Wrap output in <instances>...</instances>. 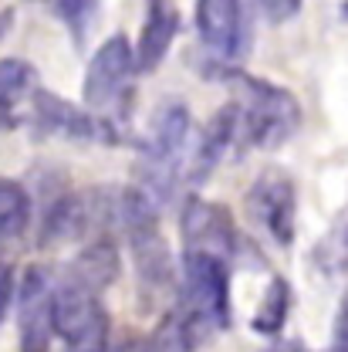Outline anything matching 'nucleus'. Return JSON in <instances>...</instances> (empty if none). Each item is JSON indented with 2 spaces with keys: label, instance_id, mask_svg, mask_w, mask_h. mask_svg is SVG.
<instances>
[{
  "label": "nucleus",
  "instance_id": "obj_1",
  "mask_svg": "<svg viewBox=\"0 0 348 352\" xmlns=\"http://www.w3.org/2000/svg\"><path fill=\"white\" fill-rule=\"evenodd\" d=\"M189 135L193 119L179 102L159 105L146 126V135L139 142V190L152 197L159 207L173 197L179 176L186 173Z\"/></svg>",
  "mask_w": 348,
  "mask_h": 352
},
{
  "label": "nucleus",
  "instance_id": "obj_2",
  "mask_svg": "<svg viewBox=\"0 0 348 352\" xmlns=\"http://www.w3.org/2000/svg\"><path fill=\"white\" fill-rule=\"evenodd\" d=\"M237 112L244 146H281L301 126V109L291 91L257 82L251 75H237Z\"/></svg>",
  "mask_w": 348,
  "mask_h": 352
},
{
  "label": "nucleus",
  "instance_id": "obj_3",
  "mask_svg": "<svg viewBox=\"0 0 348 352\" xmlns=\"http://www.w3.org/2000/svg\"><path fill=\"white\" fill-rule=\"evenodd\" d=\"M183 311L200 332L230 325V274L227 258L210 251H186L183 258Z\"/></svg>",
  "mask_w": 348,
  "mask_h": 352
},
{
  "label": "nucleus",
  "instance_id": "obj_4",
  "mask_svg": "<svg viewBox=\"0 0 348 352\" xmlns=\"http://www.w3.org/2000/svg\"><path fill=\"white\" fill-rule=\"evenodd\" d=\"M132 75H135V47L122 34L108 38L95 51V58L88 61L85 82H82L85 105L95 112L112 109L126 95V85H129Z\"/></svg>",
  "mask_w": 348,
  "mask_h": 352
},
{
  "label": "nucleus",
  "instance_id": "obj_5",
  "mask_svg": "<svg viewBox=\"0 0 348 352\" xmlns=\"http://www.w3.org/2000/svg\"><path fill=\"white\" fill-rule=\"evenodd\" d=\"M247 214L274 244H291L294 220H298V197L294 183L277 170H267L247 190Z\"/></svg>",
  "mask_w": 348,
  "mask_h": 352
},
{
  "label": "nucleus",
  "instance_id": "obj_6",
  "mask_svg": "<svg viewBox=\"0 0 348 352\" xmlns=\"http://www.w3.org/2000/svg\"><path fill=\"white\" fill-rule=\"evenodd\" d=\"M21 352H51L54 339V281L44 267H31L17 288Z\"/></svg>",
  "mask_w": 348,
  "mask_h": 352
},
{
  "label": "nucleus",
  "instance_id": "obj_7",
  "mask_svg": "<svg viewBox=\"0 0 348 352\" xmlns=\"http://www.w3.org/2000/svg\"><path fill=\"white\" fill-rule=\"evenodd\" d=\"M105 332H108V315L95 292L75 288L68 281L54 285V336L65 346L78 339H91V336H105Z\"/></svg>",
  "mask_w": 348,
  "mask_h": 352
},
{
  "label": "nucleus",
  "instance_id": "obj_8",
  "mask_svg": "<svg viewBox=\"0 0 348 352\" xmlns=\"http://www.w3.org/2000/svg\"><path fill=\"white\" fill-rule=\"evenodd\" d=\"M179 230H183L186 251H210V254H220V258H227V261H230L233 251H237L233 220L227 217V210H220L217 204H210V200L193 197V200L183 207Z\"/></svg>",
  "mask_w": 348,
  "mask_h": 352
},
{
  "label": "nucleus",
  "instance_id": "obj_9",
  "mask_svg": "<svg viewBox=\"0 0 348 352\" xmlns=\"http://www.w3.org/2000/svg\"><path fill=\"white\" fill-rule=\"evenodd\" d=\"M196 28L203 44L220 58H240L251 41V28L240 0H200Z\"/></svg>",
  "mask_w": 348,
  "mask_h": 352
},
{
  "label": "nucleus",
  "instance_id": "obj_10",
  "mask_svg": "<svg viewBox=\"0 0 348 352\" xmlns=\"http://www.w3.org/2000/svg\"><path fill=\"white\" fill-rule=\"evenodd\" d=\"M179 31V14H176L173 0H149L146 7V24L135 44V72L149 75L163 65V58L170 54L173 38Z\"/></svg>",
  "mask_w": 348,
  "mask_h": 352
},
{
  "label": "nucleus",
  "instance_id": "obj_11",
  "mask_svg": "<svg viewBox=\"0 0 348 352\" xmlns=\"http://www.w3.org/2000/svg\"><path fill=\"white\" fill-rule=\"evenodd\" d=\"M34 116L47 132H58V135H71V139H112L108 126L95 116L82 112L78 105L58 98V95H47V91H34Z\"/></svg>",
  "mask_w": 348,
  "mask_h": 352
},
{
  "label": "nucleus",
  "instance_id": "obj_12",
  "mask_svg": "<svg viewBox=\"0 0 348 352\" xmlns=\"http://www.w3.org/2000/svg\"><path fill=\"white\" fill-rule=\"evenodd\" d=\"M119 278V251L112 241H91L85 251L71 261V267L65 271V281L85 292H102Z\"/></svg>",
  "mask_w": 348,
  "mask_h": 352
},
{
  "label": "nucleus",
  "instance_id": "obj_13",
  "mask_svg": "<svg viewBox=\"0 0 348 352\" xmlns=\"http://www.w3.org/2000/svg\"><path fill=\"white\" fill-rule=\"evenodd\" d=\"M196 336H200V329L193 325V318L183 308H176L159 318V325L142 342V352H193Z\"/></svg>",
  "mask_w": 348,
  "mask_h": 352
},
{
  "label": "nucleus",
  "instance_id": "obj_14",
  "mask_svg": "<svg viewBox=\"0 0 348 352\" xmlns=\"http://www.w3.org/2000/svg\"><path fill=\"white\" fill-rule=\"evenodd\" d=\"M31 223V197L21 183L0 179V241H14Z\"/></svg>",
  "mask_w": 348,
  "mask_h": 352
},
{
  "label": "nucleus",
  "instance_id": "obj_15",
  "mask_svg": "<svg viewBox=\"0 0 348 352\" xmlns=\"http://www.w3.org/2000/svg\"><path fill=\"white\" fill-rule=\"evenodd\" d=\"M34 88V68L21 58H3L0 61V116L10 112L21 98H27Z\"/></svg>",
  "mask_w": 348,
  "mask_h": 352
},
{
  "label": "nucleus",
  "instance_id": "obj_16",
  "mask_svg": "<svg viewBox=\"0 0 348 352\" xmlns=\"http://www.w3.org/2000/svg\"><path fill=\"white\" fill-rule=\"evenodd\" d=\"M288 302H291L288 285H284V281H270V288H267L264 302L257 305V315H254V329H257V332H264V336H274V332L284 325Z\"/></svg>",
  "mask_w": 348,
  "mask_h": 352
},
{
  "label": "nucleus",
  "instance_id": "obj_17",
  "mask_svg": "<svg viewBox=\"0 0 348 352\" xmlns=\"http://www.w3.org/2000/svg\"><path fill=\"white\" fill-rule=\"evenodd\" d=\"M54 7H58V14H61V21L68 24V28H82L88 21V14H91V7H95V0H54Z\"/></svg>",
  "mask_w": 348,
  "mask_h": 352
},
{
  "label": "nucleus",
  "instance_id": "obj_18",
  "mask_svg": "<svg viewBox=\"0 0 348 352\" xmlns=\"http://www.w3.org/2000/svg\"><path fill=\"white\" fill-rule=\"evenodd\" d=\"M257 3H261L264 17L270 24H284V21H291L301 10V0H257Z\"/></svg>",
  "mask_w": 348,
  "mask_h": 352
},
{
  "label": "nucleus",
  "instance_id": "obj_19",
  "mask_svg": "<svg viewBox=\"0 0 348 352\" xmlns=\"http://www.w3.org/2000/svg\"><path fill=\"white\" fill-rule=\"evenodd\" d=\"M332 352H348V295L342 308H338V318H335V346Z\"/></svg>",
  "mask_w": 348,
  "mask_h": 352
},
{
  "label": "nucleus",
  "instance_id": "obj_20",
  "mask_svg": "<svg viewBox=\"0 0 348 352\" xmlns=\"http://www.w3.org/2000/svg\"><path fill=\"white\" fill-rule=\"evenodd\" d=\"M10 302H14V274H10V267L0 264V322H3Z\"/></svg>",
  "mask_w": 348,
  "mask_h": 352
},
{
  "label": "nucleus",
  "instance_id": "obj_21",
  "mask_svg": "<svg viewBox=\"0 0 348 352\" xmlns=\"http://www.w3.org/2000/svg\"><path fill=\"white\" fill-rule=\"evenodd\" d=\"M108 352H142V342H135V339H122V342L108 346Z\"/></svg>",
  "mask_w": 348,
  "mask_h": 352
},
{
  "label": "nucleus",
  "instance_id": "obj_22",
  "mask_svg": "<svg viewBox=\"0 0 348 352\" xmlns=\"http://www.w3.org/2000/svg\"><path fill=\"white\" fill-rule=\"evenodd\" d=\"M267 352H298V349H294V346H288V342H274Z\"/></svg>",
  "mask_w": 348,
  "mask_h": 352
},
{
  "label": "nucleus",
  "instance_id": "obj_23",
  "mask_svg": "<svg viewBox=\"0 0 348 352\" xmlns=\"http://www.w3.org/2000/svg\"><path fill=\"white\" fill-rule=\"evenodd\" d=\"M7 17H10V14H0V28H7Z\"/></svg>",
  "mask_w": 348,
  "mask_h": 352
}]
</instances>
